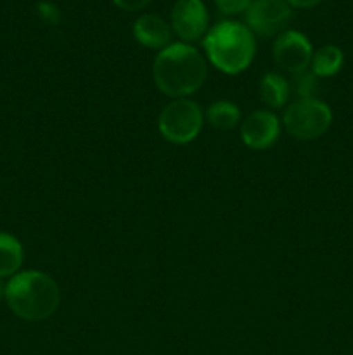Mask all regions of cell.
I'll return each mask as SVG.
<instances>
[{"instance_id": "6da1fadb", "label": "cell", "mask_w": 353, "mask_h": 355, "mask_svg": "<svg viewBox=\"0 0 353 355\" xmlns=\"http://www.w3.org/2000/svg\"><path fill=\"white\" fill-rule=\"evenodd\" d=\"M208 68L203 54L190 44H172L159 51L152 64V78L165 96L185 99L197 92L206 80Z\"/></svg>"}, {"instance_id": "7a4b0ae2", "label": "cell", "mask_w": 353, "mask_h": 355, "mask_svg": "<svg viewBox=\"0 0 353 355\" xmlns=\"http://www.w3.org/2000/svg\"><path fill=\"white\" fill-rule=\"evenodd\" d=\"M6 302L14 315L24 321H44L57 311L61 290L48 274L40 270L17 272L6 284Z\"/></svg>"}, {"instance_id": "3957f363", "label": "cell", "mask_w": 353, "mask_h": 355, "mask_svg": "<svg viewBox=\"0 0 353 355\" xmlns=\"http://www.w3.org/2000/svg\"><path fill=\"white\" fill-rule=\"evenodd\" d=\"M206 58L225 75H239L255 59L256 40L246 24L237 21H221L204 35Z\"/></svg>"}, {"instance_id": "277c9868", "label": "cell", "mask_w": 353, "mask_h": 355, "mask_svg": "<svg viewBox=\"0 0 353 355\" xmlns=\"http://www.w3.org/2000/svg\"><path fill=\"white\" fill-rule=\"evenodd\" d=\"M332 123V111L318 99H298L282 116L287 134L296 141H314L322 137Z\"/></svg>"}, {"instance_id": "5b68a950", "label": "cell", "mask_w": 353, "mask_h": 355, "mask_svg": "<svg viewBox=\"0 0 353 355\" xmlns=\"http://www.w3.org/2000/svg\"><path fill=\"white\" fill-rule=\"evenodd\" d=\"M203 128V111L190 99H175L166 104L158 118V130L172 144H189Z\"/></svg>"}, {"instance_id": "8992f818", "label": "cell", "mask_w": 353, "mask_h": 355, "mask_svg": "<svg viewBox=\"0 0 353 355\" xmlns=\"http://www.w3.org/2000/svg\"><path fill=\"white\" fill-rule=\"evenodd\" d=\"M293 19V7L286 0H253L246 9V26L253 35L279 37Z\"/></svg>"}, {"instance_id": "52a82bcc", "label": "cell", "mask_w": 353, "mask_h": 355, "mask_svg": "<svg viewBox=\"0 0 353 355\" xmlns=\"http://www.w3.org/2000/svg\"><path fill=\"white\" fill-rule=\"evenodd\" d=\"M272 52L275 64L291 75L307 71L314 55L310 40L296 30H286L280 33L273 42Z\"/></svg>"}, {"instance_id": "ba28073f", "label": "cell", "mask_w": 353, "mask_h": 355, "mask_svg": "<svg viewBox=\"0 0 353 355\" xmlns=\"http://www.w3.org/2000/svg\"><path fill=\"white\" fill-rule=\"evenodd\" d=\"M172 30L183 44L201 40L208 33V9L203 0H176L172 7Z\"/></svg>"}, {"instance_id": "9c48e42d", "label": "cell", "mask_w": 353, "mask_h": 355, "mask_svg": "<svg viewBox=\"0 0 353 355\" xmlns=\"http://www.w3.org/2000/svg\"><path fill=\"white\" fill-rule=\"evenodd\" d=\"M280 135L279 118L269 110L253 111L241 125V139L249 149L265 151L272 148Z\"/></svg>"}, {"instance_id": "30bf717a", "label": "cell", "mask_w": 353, "mask_h": 355, "mask_svg": "<svg viewBox=\"0 0 353 355\" xmlns=\"http://www.w3.org/2000/svg\"><path fill=\"white\" fill-rule=\"evenodd\" d=\"M134 37L144 47L152 51H163L172 45V24L156 14H144L134 23Z\"/></svg>"}, {"instance_id": "8fae6325", "label": "cell", "mask_w": 353, "mask_h": 355, "mask_svg": "<svg viewBox=\"0 0 353 355\" xmlns=\"http://www.w3.org/2000/svg\"><path fill=\"white\" fill-rule=\"evenodd\" d=\"M24 252L19 239L9 232H0V279L12 277L23 266Z\"/></svg>"}, {"instance_id": "7c38bea8", "label": "cell", "mask_w": 353, "mask_h": 355, "mask_svg": "<svg viewBox=\"0 0 353 355\" xmlns=\"http://www.w3.org/2000/svg\"><path fill=\"white\" fill-rule=\"evenodd\" d=\"M289 82L279 73H266L260 82V97L272 110L284 107L289 101Z\"/></svg>"}, {"instance_id": "4fadbf2b", "label": "cell", "mask_w": 353, "mask_h": 355, "mask_svg": "<svg viewBox=\"0 0 353 355\" xmlns=\"http://www.w3.org/2000/svg\"><path fill=\"white\" fill-rule=\"evenodd\" d=\"M343 62H345V55H343L341 49L336 45H324L314 52L310 68L317 78H327V76H334L336 73H339Z\"/></svg>"}, {"instance_id": "5bb4252c", "label": "cell", "mask_w": 353, "mask_h": 355, "mask_svg": "<svg viewBox=\"0 0 353 355\" xmlns=\"http://www.w3.org/2000/svg\"><path fill=\"white\" fill-rule=\"evenodd\" d=\"M206 120L217 130H230L241 121V110L230 101H217L206 110Z\"/></svg>"}, {"instance_id": "9a60e30c", "label": "cell", "mask_w": 353, "mask_h": 355, "mask_svg": "<svg viewBox=\"0 0 353 355\" xmlns=\"http://www.w3.org/2000/svg\"><path fill=\"white\" fill-rule=\"evenodd\" d=\"M293 90L298 99H315L318 90L317 76L308 69L293 75Z\"/></svg>"}, {"instance_id": "2e32d148", "label": "cell", "mask_w": 353, "mask_h": 355, "mask_svg": "<svg viewBox=\"0 0 353 355\" xmlns=\"http://www.w3.org/2000/svg\"><path fill=\"white\" fill-rule=\"evenodd\" d=\"M253 0H215V6L225 16H235V14L246 12Z\"/></svg>"}, {"instance_id": "e0dca14e", "label": "cell", "mask_w": 353, "mask_h": 355, "mask_svg": "<svg viewBox=\"0 0 353 355\" xmlns=\"http://www.w3.org/2000/svg\"><path fill=\"white\" fill-rule=\"evenodd\" d=\"M37 12L47 24H57L61 21V10L52 2L37 3Z\"/></svg>"}, {"instance_id": "ac0fdd59", "label": "cell", "mask_w": 353, "mask_h": 355, "mask_svg": "<svg viewBox=\"0 0 353 355\" xmlns=\"http://www.w3.org/2000/svg\"><path fill=\"white\" fill-rule=\"evenodd\" d=\"M120 9L128 10V12H134V10L144 9L145 6L152 2V0H113Z\"/></svg>"}, {"instance_id": "d6986e66", "label": "cell", "mask_w": 353, "mask_h": 355, "mask_svg": "<svg viewBox=\"0 0 353 355\" xmlns=\"http://www.w3.org/2000/svg\"><path fill=\"white\" fill-rule=\"evenodd\" d=\"M291 7H301V9H310V7L318 6L322 0H286Z\"/></svg>"}, {"instance_id": "ffe728a7", "label": "cell", "mask_w": 353, "mask_h": 355, "mask_svg": "<svg viewBox=\"0 0 353 355\" xmlns=\"http://www.w3.org/2000/svg\"><path fill=\"white\" fill-rule=\"evenodd\" d=\"M2 298H6V284L0 279V300H2Z\"/></svg>"}]
</instances>
